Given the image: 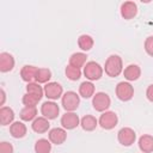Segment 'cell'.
I'll use <instances>...</instances> for the list:
<instances>
[{
    "label": "cell",
    "mask_w": 153,
    "mask_h": 153,
    "mask_svg": "<svg viewBox=\"0 0 153 153\" xmlns=\"http://www.w3.org/2000/svg\"><path fill=\"white\" fill-rule=\"evenodd\" d=\"M146 97H147V99H148L149 102L153 103V84H151V85L147 87V90H146Z\"/></svg>",
    "instance_id": "32"
},
{
    "label": "cell",
    "mask_w": 153,
    "mask_h": 153,
    "mask_svg": "<svg viewBox=\"0 0 153 153\" xmlns=\"http://www.w3.org/2000/svg\"><path fill=\"white\" fill-rule=\"evenodd\" d=\"M61 104L66 111H74L80 104V97L74 91H67L61 98Z\"/></svg>",
    "instance_id": "2"
},
{
    "label": "cell",
    "mask_w": 153,
    "mask_h": 153,
    "mask_svg": "<svg viewBox=\"0 0 153 153\" xmlns=\"http://www.w3.org/2000/svg\"><path fill=\"white\" fill-rule=\"evenodd\" d=\"M116 96L122 102H128L134 96V87L128 81H121L116 86Z\"/></svg>",
    "instance_id": "5"
},
{
    "label": "cell",
    "mask_w": 153,
    "mask_h": 153,
    "mask_svg": "<svg viewBox=\"0 0 153 153\" xmlns=\"http://www.w3.org/2000/svg\"><path fill=\"white\" fill-rule=\"evenodd\" d=\"M145 50L146 53L153 57V36H149L145 41Z\"/></svg>",
    "instance_id": "30"
},
{
    "label": "cell",
    "mask_w": 153,
    "mask_h": 153,
    "mask_svg": "<svg viewBox=\"0 0 153 153\" xmlns=\"http://www.w3.org/2000/svg\"><path fill=\"white\" fill-rule=\"evenodd\" d=\"M48 137H49V141L51 143H55V145H62L66 139H67V133H66V129L63 128H53L49 130L48 133Z\"/></svg>",
    "instance_id": "11"
},
{
    "label": "cell",
    "mask_w": 153,
    "mask_h": 153,
    "mask_svg": "<svg viewBox=\"0 0 153 153\" xmlns=\"http://www.w3.org/2000/svg\"><path fill=\"white\" fill-rule=\"evenodd\" d=\"M93 44H94V41H93V38H92L91 36H88V35H81V36L78 38V45H79V48H80L81 50H84V51L91 50L92 47H93Z\"/></svg>",
    "instance_id": "24"
},
{
    "label": "cell",
    "mask_w": 153,
    "mask_h": 153,
    "mask_svg": "<svg viewBox=\"0 0 153 153\" xmlns=\"http://www.w3.org/2000/svg\"><path fill=\"white\" fill-rule=\"evenodd\" d=\"M80 126L85 131H92L98 126V120L92 115H85L80 120Z\"/></svg>",
    "instance_id": "20"
},
{
    "label": "cell",
    "mask_w": 153,
    "mask_h": 153,
    "mask_svg": "<svg viewBox=\"0 0 153 153\" xmlns=\"http://www.w3.org/2000/svg\"><path fill=\"white\" fill-rule=\"evenodd\" d=\"M26 93H31V94L37 96L38 98H42L44 90L42 88V86H39L38 82H29L26 85Z\"/></svg>",
    "instance_id": "28"
},
{
    "label": "cell",
    "mask_w": 153,
    "mask_h": 153,
    "mask_svg": "<svg viewBox=\"0 0 153 153\" xmlns=\"http://www.w3.org/2000/svg\"><path fill=\"white\" fill-rule=\"evenodd\" d=\"M39 100H41V98H38L37 96L31 94V93H25L22 98V102L25 106H36Z\"/></svg>",
    "instance_id": "29"
},
{
    "label": "cell",
    "mask_w": 153,
    "mask_h": 153,
    "mask_svg": "<svg viewBox=\"0 0 153 153\" xmlns=\"http://www.w3.org/2000/svg\"><path fill=\"white\" fill-rule=\"evenodd\" d=\"M117 122H118V117L114 111H104L98 120V124L105 130H110L115 128L117 126Z\"/></svg>",
    "instance_id": "6"
},
{
    "label": "cell",
    "mask_w": 153,
    "mask_h": 153,
    "mask_svg": "<svg viewBox=\"0 0 153 153\" xmlns=\"http://www.w3.org/2000/svg\"><path fill=\"white\" fill-rule=\"evenodd\" d=\"M65 73H66L67 78H68L69 80H72V81H75V80H78V79L81 76V69L78 68V67H74V66H72V65H68V66L66 67Z\"/></svg>",
    "instance_id": "27"
},
{
    "label": "cell",
    "mask_w": 153,
    "mask_h": 153,
    "mask_svg": "<svg viewBox=\"0 0 153 153\" xmlns=\"http://www.w3.org/2000/svg\"><path fill=\"white\" fill-rule=\"evenodd\" d=\"M0 93H1V102H0V105H2V106H4V103H5V100H6V93H5L4 88H1V90H0Z\"/></svg>",
    "instance_id": "33"
},
{
    "label": "cell",
    "mask_w": 153,
    "mask_h": 153,
    "mask_svg": "<svg viewBox=\"0 0 153 153\" xmlns=\"http://www.w3.org/2000/svg\"><path fill=\"white\" fill-rule=\"evenodd\" d=\"M60 122H61L62 128L63 129H67V130L74 129V128H76L80 124L79 116L74 111H67L66 114H63L61 116V121Z\"/></svg>",
    "instance_id": "8"
},
{
    "label": "cell",
    "mask_w": 153,
    "mask_h": 153,
    "mask_svg": "<svg viewBox=\"0 0 153 153\" xmlns=\"http://www.w3.org/2000/svg\"><path fill=\"white\" fill-rule=\"evenodd\" d=\"M51 151V142L47 139H39L35 143V152L36 153H50Z\"/></svg>",
    "instance_id": "25"
},
{
    "label": "cell",
    "mask_w": 153,
    "mask_h": 153,
    "mask_svg": "<svg viewBox=\"0 0 153 153\" xmlns=\"http://www.w3.org/2000/svg\"><path fill=\"white\" fill-rule=\"evenodd\" d=\"M0 153H13V146L7 141H2L0 143Z\"/></svg>",
    "instance_id": "31"
},
{
    "label": "cell",
    "mask_w": 153,
    "mask_h": 153,
    "mask_svg": "<svg viewBox=\"0 0 153 153\" xmlns=\"http://www.w3.org/2000/svg\"><path fill=\"white\" fill-rule=\"evenodd\" d=\"M50 127V123H49V120L41 116V117H36L33 121H32V124H31V128L33 131L38 133V134H43L45 131H48Z\"/></svg>",
    "instance_id": "14"
},
{
    "label": "cell",
    "mask_w": 153,
    "mask_h": 153,
    "mask_svg": "<svg viewBox=\"0 0 153 153\" xmlns=\"http://www.w3.org/2000/svg\"><path fill=\"white\" fill-rule=\"evenodd\" d=\"M26 126L23 122L16 121L10 126V134L14 137V139H22L26 135Z\"/></svg>",
    "instance_id": "15"
},
{
    "label": "cell",
    "mask_w": 153,
    "mask_h": 153,
    "mask_svg": "<svg viewBox=\"0 0 153 153\" xmlns=\"http://www.w3.org/2000/svg\"><path fill=\"white\" fill-rule=\"evenodd\" d=\"M44 94L48 99H51V100H55L60 97H62L63 94V88L62 86L59 84V82H55V81H51V82H48L45 84L44 86Z\"/></svg>",
    "instance_id": "9"
},
{
    "label": "cell",
    "mask_w": 153,
    "mask_h": 153,
    "mask_svg": "<svg viewBox=\"0 0 153 153\" xmlns=\"http://www.w3.org/2000/svg\"><path fill=\"white\" fill-rule=\"evenodd\" d=\"M51 78V72L48 68H38L37 69V74H36V79L35 81L38 84H48V81Z\"/></svg>",
    "instance_id": "26"
},
{
    "label": "cell",
    "mask_w": 153,
    "mask_h": 153,
    "mask_svg": "<svg viewBox=\"0 0 153 153\" xmlns=\"http://www.w3.org/2000/svg\"><path fill=\"white\" fill-rule=\"evenodd\" d=\"M84 75L90 81L99 80L102 78V75H103V68H102V66L99 63H97L94 61L86 62V65L84 66Z\"/></svg>",
    "instance_id": "3"
},
{
    "label": "cell",
    "mask_w": 153,
    "mask_h": 153,
    "mask_svg": "<svg viewBox=\"0 0 153 153\" xmlns=\"http://www.w3.org/2000/svg\"><path fill=\"white\" fill-rule=\"evenodd\" d=\"M79 94L82 98H91L94 96V85L91 81H84L79 86Z\"/></svg>",
    "instance_id": "21"
},
{
    "label": "cell",
    "mask_w": 153,
    "mask_h": 153,
    "mask_svg": "<svg viewBox=\"0 0 153 153\" xmlns=\"http://www.w3.org/2000/svg\"><path fill=\"white\" fill-rule=\"evenodd\" d=\"M60 112V108L55 102H44L41 106V114L43 115V117L48 118V120H54L57 117Z\"/></svg>",
    "instance_id": "10"
},
{
    "label": "cell",
    "mask_w": 153,
    "mask_h": 153,
    "mask_svg": "<svg viewBox=\"0 0 153 153\" xmlns=\"http://www.w3.org/2000/svg\"><path fill=\"white\" fill-rule=\"evenodd\" d=\"M123 75L128 81H135L140 78L141 75V69L137 65H129L124 68Z\"/></svg>",
    "instance_id": "17"
},
{
    "label": "cell",
    "mask_w": 153,
    "mask_h": 153,
    "mask_svg": "<svg viewBox=\"0 0 153 153\" xmlns=\"http://www.w3.org/2000/svg\"><path fill=\"white\" fill-rule=\"evenodd\" d=\"M92 105L96 111L104 112L111 105V99L105 92H97L92 98Z\"/></svg>",
    "instance_id": "4"
},
{
    "label": "cell",
    "mask_w": 153,
    "mask_h": 153,
    "mask_svg": "<svg viewBox=\"0 0 153 153\" xmlns=\"http://www.w3.org/2000/svg\"><path fill=\"white\" fill-rule=\"evenodd\" d=\"M105 74L110 78H116L123 72V62L118 55H110L104 65Z\"/></svg>",
    "instance_id": "1"
},
{
    "label": "cell",
    "mask_w": 153,
    "mask_h": 153,
    "mask_svg": "<svg viewBox=\"0 0 153 153\" xmlns=\"http://www.w3.org/2000/svg\"><path fill=\"white\" fill-rule=\"evenodd\" d=\"M14 120V111L8 106H1L0 109V123L1 126H11Z\"/></svg>",
    "instance_id": "18"
},
{
    "label": "cell",
    "mask_w": 153,
    "mask_h": 153,
    "mask_svg": "<svg viewBox=\"0 0 153 153\" xmlns=\"http://www.w3.org/2000/svg\"><path fill=\"white\" fill-rule=\"evenodd\" d=\"M137 14V6L134 1H126L121 5V16L123 19H133Z\"/></svg>",
    "instance_id": "12"
},
{
    "label": "cell",
    "mask_w": 153,
    "mask_h": 153,
    "mask_svg": "<svg viewBox=\"0 0 153 153\" xmlns=\"http://www.w3.org/2000/svg\"><path fill=\"white\" fill-rule=\"evenodd\" d=\"M86 59H87V55L85 53H74L69 57V65L81 68L86 65Z\"/></svg>",
    "instance_id": "22"
},
{
    "label": "cell",
    "mask_w": 153,
    "mask_h": 153,
    "mask_svg": "<svg viewBox=\"0 0 153 153\" xmlns=\"http://www.w3.org/2000/svg\"><path fill=\"white\" fill-rule=\"evenodd\" d=\"M37 67L35 66H30V65H26L24 66L22 69H20V76L24 81H26L27 84L29 82H33V80L36 79V74H37Z\"/></svg>",
    "instance_id": "16"
},
{
    "label": "cell",
    "mask_w": 153,
    "mask_h": 153,
    "mask_svg": "<svg viewBox=\"0 0 153 153\" xmlns=\"http://www.w3.org/2000/svg\"><path fill=\"white\" fill-rule=\"evenodd\" d=\"M20 118L25 122L33 121L37 116V108L36 106H24L19 114Z\"/></svg>",
    "instance_id": "23"
},
{
    "label": "cell",
    "mask_w": 153,
    "mask_h": 153,
    "mask_svg": "<svg viewBox=\"0 0 153 153\" xmlns=\"http://www.w3.org/2000/svg\"><path fill=\"white\" fill-rule=\"evenodd\" d=\"M139 148L142 153H152L153 152V136L145 134L139 139Z\"/></svg>",
    "instance_id": "19"
},
{
    "label": "cell",
    "mask_w": 153,
    "mask_h": 153,
    "mask_svg": "<svg viewBox=\"0 0 153 153\" xmlns=\"http://www.w3.org/2000/svg\"><path fill=\"white\" fill-rule=\"evenodd\" d=\"M136 139V134L134 131V129L129 128V127H124L122 129L118 130L117 133V140L122 146L129 147L135 142Z\"/></svg>",
    "instance_id": "7"
},
{
    "label": "cell",
    "mask_w": 153,
    "mask_h": 153,
    "mask_svg": "<svg viewBox=\"0 0 153 153\" xmlns=\"http://www.w3.org/2000/svg\"><path fill=\"white\" fill-rule=\"evenodd\" d=\"M14 67V57L10 53H1L0 54V71L2 73L12 71Z\"/></svg>",
    "instance_id": "13"
}]
</instances>
